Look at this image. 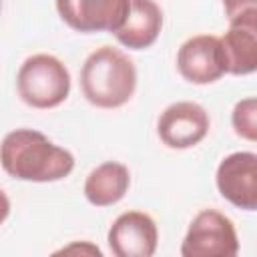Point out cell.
<instances>
[{"instance_id": "obj_8", "label": "cell", "mask_w": 257, "mask_h": 257, "mask_svg": "<svg viewBox=\"0 0 257 257\" xmlns=\"http://www.w3.org/2000/svg\"><path fill=\"white\" fill-rule=\"evenodd\" d=\"M159 231L151 215L126 211L108 229V247L116 257H151L157 251Z\"/></svg>"}, {"instance_id": "obj_9", "label": "cell", "mask_w": 257, "mask_h": 257, "mask_svg": "<svg viewBox=\"0 0 257 257\" xmlns=\"http://www.w3.org/2000/svg\"><path fill=\"white\" fill-rule=\"evenodd\" d=\"M181 76L193 84H211L225 74L219 36L197 34L185 40L177 52Z\"/></svg>"}, {"instance_id": "obj_13", "label": "cell", "mask_w": 257, "mask_h": 257, "mask_svg": "<svg viewBox=\"0 0 257 257\" xmlns=\"http://www.w3.org/2000/svg\"><path fill=\"white\" fill-rule=\"evenodd\" d=\"M231 122L241 139H247L251 143L257 141V100L253 96L239 100L233 108Z\"/></svg>"}, {"instance_id": "obj_11", "label": "cell", "mask_w": 257, "mask_h": 257, "mask_svg": "<svg viewBox=\"0 0 257 257\" xmlns=\"http://www.w3.org/2000/svg\"><path fill=\"white\" fill-rule=\"evenodd\" d=\"M161 28L163 12L155 0H128L124 20L112 34L122 46L143 50L157 42Z\"/></svg>"}, {"instance_id": "obj_4", "label": "cell", "mask_w": 257, "mask_h": 257, "mask_svg": "<svg viewBox=\"0 0 257 257\" xmlns=\"http://www.w3.org/2000/svg\"><path fill=\"white\" fill-rule=\"evenodd\" d=\"M239 251L235 225L215 209L201 211L189 225L181 245L183 257H233Z\"/></svg>"}, {"instance_id": "obj_15", "label": "cell", "mask_w": 257, "mask_h": 257, "mask_svg": "<svg viewBox=\"0 0 257 257\" xmlns=\"http://www.w3.org/2000/svg\"><path fill=\"white\" fill-rule=\"evenodd\" d=\"M8 213H10V201H8V197H6V193L0 189V225L6 221V217H8Z\"/></svg>"}, {"instance_id": "obj_1", "label": "cell", "mask_w": 257, "mask_h": 257, "mask_svg": "<svg viewBox=\"0 0 257 257\" xmlns=\"http://www.w3.org/2000/svg\"><path fill=\"white\" fill-rule=\"evenodd\" d=\"M0 165L14 179L52 183L72 173L74 157L38 131L16 128L0 145Z\"/></svg>"}, {"instance_id": "obj_6", "label": "cell", "mask_w": 257, "mask_h": 257, "mask_svg": "<svg viewBox=\"0 0 257 257\" xmlns=\"http://www.w3.org/2000/svg\"><path fill=\"white\" fill-rule=\"evenodd\" d=\"M128 0H56L60 18L76 32H114L126 14Z\"/></svg>"}, {"instance_id": "obj_5", "label": "cell", "mask_w": 257, "mask_h": 257, "mask_svg": "<svg viewBox=\"0 0 257 257\" xmlns=\"http://www.w3.org/2000/svg\"><path fill=\"white\" fill-rule=\"evenodd\" d=\"M209 124V114L201 104L181 100L173 102L161 112L157 133L163 145L169 149H191L207 137Z\"/></svg>"}, {"instance_id": "obj_3", "label": "cell", "mask_w": 257, "mask_h": 257, "mask_svg": "<svg viewBox=\"0 0 257 257\" xmlns=\"http://www.w3.org/2000/svg\"><path fill=\"white\" fill-rule=\"evenodd\" d=\"M16 88L28 106L54 108L62 104L70 92V72L52 54H32L18 70Z\"/></svg>"}, {"instance_id": "obj_16", "label": "cell", "mask_w": 257, "mask_h": 257, "mask_svg": "<svg viewBox=\"0 0 257 257\" xmlns=\"http://www.w3.org/2000/svg\"><path fill=\"white\" fill-rule=\"evenodd\" d=\"M0 8H2V0H0Z\"/></svg>"}, {"instance_id": "obj_2", "label": "cell", "mask_w": 257, "mask_h": 257, "mask_svg": "<svg viewBox=\"0 0 257 257\" xmlns=\"http://www.w3.org/2000/svg\"><path fill=\"white\" fill-rule=\"evenodd\" d=\"M137 88V68L133 60L112 46H100L80 68V90L98 108H118L126 104Z\"/></svg>"}, {"instance_id": "obj_10", "label": "cell", "mask_w": 257, "mask_h": 257, "mask_svg": "<svg viewBox=\"0 0 257 257\" xmlns=\"http://www.w3.org/2000/svg\"><path fill=\"white\" fill-rule=\"evenodd\" d=\"M225 72L251 74L257 68V14L229 20V30L219 38Z\"/></svg>"}, {"instance_id": "obj_12", "label": "cell", "mask_w": 257, "mask_h": 257, "mask_svg": "<svg viewBox=\"0 0 257 257\" xmlns=\"http://www.w3.org/2000/svg\"><path fill=\"white\" fill-rule=\"evenodd\" d=\"M131 185V173L122 163L106 161L92 169L84 181V197L94 207L118 203Z\"/></svg>"}, {"instance_id": "obj_14", "label": "cell", "mask_w": 257, "mask_h": 257, "mask_svg": "<svg viewBox=\"0 0 257 257\" xmlns=\"http://www.w3.org/2000/svg\"><path fill=\"white\" fill-rule=\"evenodd\" d=\"M221 2L229 20H235L247 14H257V0H221Z\"/></svg>"}, {"instance_id": "obj_7", "label": "cell", "mask_w": 257, "mask_h": 257, "mask_svg": "<svg viewBox=\"0 0 257 257\" xmlns=\"http://www.w3.org/2000/svg\"><path fill=\"white\" fill-rule=\"evenodd\" d=\"M217 189L235 207L245 211L257 209V155L233 153L217 169Z\"/></svg>"}]
</instances>
